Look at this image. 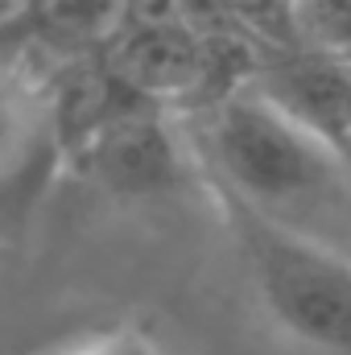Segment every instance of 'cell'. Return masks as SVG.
<instances>
[{
  "label": "cell",
  "instance_id": "1",
  "mask_svg": "<svg viewBox=\"0 0 351 355\" xmlns=\"http://www.w3.org/2000/svg\"><path fill=\"white\" fill-rule=\"evenodd\" d=\"M223 194L273 219L298 223L327 198L348 194L343 149L268 91L223 95L203 128Z\"/></svg>",
  "mask_w": 351,
  "mask_h": 355
},
{
  "label": "cell",
  "instance_id": "2",
  "mask_svg": "<svg viewBox=\"0 0 351 355\" xmlns=\"http://www.w3.org/2000/svg\"><path fill=\"white\" fill-rule=\"evenodd\" d=\"M228 198V219L264 314L293 343L351 355V257L323 236Z\"/></svg>",
  "mask_w": 351,
  "mask_h": 355
},
{
  "label": "cell",
  "instance_id": "3",
  "mask_svg": "<svg viewBox=\"0 0 351 355\" xmlns=\"http://www.w3.org/2000/svg\"><path fill=\"white\" fill-rule=\"evenodd\" d=\"M46 355H162V347L141 331V327H99V331H87L62 347Z\"/></svg>",
  "mask_w": 351,
  "mask_h": 355
},
{
  "label": "cell",
  "instance_id": "4",
  "mask_svg": "<svg viewBox=\"0 0 351 355\" xmlns=\"http://www.w3.org/2000/svg\"><path fill=\"white\" fill-rule=\"evenodd\" d=\"M25 99L17 95V87H8V83H0V162L21 145V137H25Z\"/></svg>",
  "mask_w": 351,
  "mask_h": 355
}]
</instances>
